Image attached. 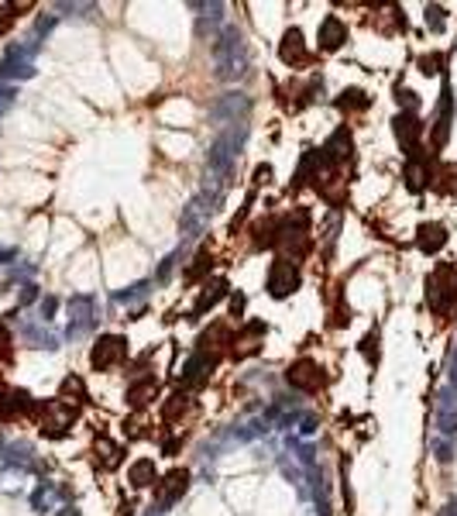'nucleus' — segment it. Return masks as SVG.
Wrapping results in <instances>:
<instances>
[{
	"label": "nucleus",
	"mask_w": 457,
	"mask_h": 516,
	"mask_svg": "<svg viewBox=\"0 0 457 516\" xmlns=\"http://www.w3.org/2000/svg\"><path fill=\"white\" fill-rule=\"evenodd\" d=\"M248 138V124H231V127H220L210 152H206V186L210 190H227L234 183V172H238V159H241V145Z\"/></svg>",
	"instance_id": "f257e3e1"
},
{
	"label": "nucleus",
	"mask_w": 457,
	"mask_h": 516,
	"mask_svg": "<svg viewBox=\"0 0 457 516\" xmlns=\"http://www.w3.org/2000/svg\"><path fill=\"white\" fill-rule=\"evenodd\" d=\"M248 66H251V55H248V42L244 35L227 24L217 38H213V69H217V80L224 83H238L248 76Z\"/></svg>",
	"instance_id": "f03ea898"
},
{
	"label": "nucleus",
	"mask_w": 457,
	"mask_h": 516,
	"mask_svg": "<svg viewBox=\"0 0 457 516\" xmlns=\"http://www.w3.org/2000/svg\"><path fill=\"white\" fill-rule=\"evenodd\" d=\"M224 204V193L220 190H210V186H203L189 204L183 206V220H179V231H183V241H196L206 227H210V220L217 217V210Z\"/></svg>",
	"instance_id": "7ed1b4c3"
},
{
	"label": "nucleus",
	"mask_w": 457,
	"mask_h": 516,
	"mask_svg": "<svg viewBox=\"0 0 457 516\" xmlns=\"http://www.w3.org/2000/svg\"><path fill=\"white\" fill-rule=\"evenodd\" d=\"M275 244L282 248V258L285 262H289V255H292V262L303 258L310 251V213L306 210H296V217L282 220L278 231H275Z\"/></svg>",
	"instance_id": "20e7f679"
},
{
	"label": "nucleus",
	"mask_w": 457,
	"mask_h": 516,
	"mask_svg": "<svg viewBox=\"0 0 457 516\" xmlns=\"http://www.w3.org/2000/svg\"><path fill=\"white\" fill-rule=\"evenodd\" d=\"M427 303L437 313H447L457 303V262H440L427 279Z\"/></svg>",
	"instance_id": "39448f33"
},
{
	"label": "nucleus",
	"mask_w": 457,
	"mask_h": 516,
	"mask_svg": "<svg viewBox=\"0 0 457 516\" xmlns=\"http://www.w3.org/2000/svg\"><path fill=\"white\" fill-rule=\"evenodd\" d=\"M251 117V100L244 94H224L220 100L210 107V124L220 131V127H231V124H248Z\"/></svg>",
	"instance_id": "423d86ee"
},
{
	"label": "nucleus",
	"mask_w": 457,
	"mask_h": 516,
	"mask_svg": "<svg viewBox=\"0 0 457 516\" xmlns=\"http://www.w3.org/2000/svg\"><path fill=\"white\" fill-rule=\"evenodd\" d=\"M38 52V42L31 38L28 45H14V48H7V55L0 59V80H28L31 73H35V66H31V55Z\"/></svg>",
	"instance_id": "0eeeda50"
},
{
	"label": "nucleus",
	"mask_w": 457,
	"mask_h": 516,
	"mask_svg": "<svg viewBox=\"0 0 457 516\" xmlns=\"http://www.w3.org/2000/svg\"><path fill=\"white\" fill-rule=\"evenodd\" d=\"M213 368H217V351H203V348H196L183 365V386L186 389H203V386L210 382Z\"/></svg>",
	"instance_id": "6e6552de"
},
{
	"label": "nucleus",
	"mask_w": 457,
	"mask_h": 516,
	"mask_svg": "<svg viewBox=\"0 0 457 516\" xmlns=\"http://www.w3.org/2000/svg\"><path fill=\"white\" fill-rule=\"evenodd\" d=\"M127 358V341L120 337V334H107V337H100L96 344H93L90 351V365L96 372H107V368H114V365H120Z\"/></svg>",
	"instance_id": "1a4fd4ad"
},
{
	"label": "nucleus",
	"mask_w": 457,
	"mask_h": 516,
	"mask_svg": "<svg viewBox=\"0 0 457 516\" xmlns=\"http://www.w3.org/2000/svg\"><path fill=\"white\" fill-rule=\"evenodd\" d=\"M296 290H299V269H296V262L275 258L272 269H269V293H272L275 300H285Z\"/></svg>",
	"instance_id": "9d476101"
},
{
	"label": "nucleus",
	"mask_w": 457,
	"mask_h": 516,
	"mask_svg": "<svg viewBox=\"0 0 457 516\" xmlns=\"http://www.w3.org/2000/svg\"><path fill=\"white\" fill-rule=\"evenodd\" d=\"M73 423H76V410H73L69 403H62V400L45 403V410H42V430H45L48 437H62Z\"/></svg>",
	"instance_id": "9b49d317"
},
{
	"label": "nucleus",
	"mask_w": 457,
	"mask_h": 516,
	"mask_svg": "<svg viewBox=\"0 0 457 516\" xmlns=\"http://www.w3.org/2000/svg\"><path fill=\"white\" fill-rule=\"evenodd\" d=\"M437 437H457V389H440L437 396Z\"/></svg>",
	"instance_id": "f8f14e48"
},
{
	"label": "nucleus",
	"mask_w": 457,
	"mask_h": 516,
	"mask_svg": "<svg viewBox=\"0 0 457 516\" xmlns=\"http://www.w3.org/2000/svg\"><path fill=\"white\" fill-rule=\"evenodd\" d=\"M93 323H96V317H93V300L90 296H73L69 300V337L76 341V337H87L93 330Z\"/></svg>",
	"instance_id": "ddd939ff"
},
{
	"label": "nucleus",
	"mask_w": 457,
	"mask_h": 516,
	"mask_svg": "<svg viewBox=\"0 0 457 516\" xmlns=\"http://www.w3.org/2000/svg\"><path fill=\"white\" fill-rule=\"evenodd\" d=\"M285 379H289V386H292V389H303V393H313V389H320V382H323L320 365H316V362H310V358L292 362V368L285 372Z\"/></svg>",
	"instance_id": "4468645a"
},
{
	"label": "nucleus",
	"mask_w": 457,
	"mask_h": 516,
	"mask_svg": "<svg viewBox=\"0 0 457 516\" xmlns=\"http://www.w3.org/2000/svg\"><path fill=\"white\" fill-rule=\"evenodd\" d=\"M395 138H399V145L409 152V155H420V134H423V124H420V117L416 114H399L395 121Z\"/></svg>",
	"instance_id": "2eb2a0df"
},
{
	"label": "nucleus",
	"mask_w": 457,
	"mask_h": 516,
	"mask_svg": "<svg viewBox=\"0 0 457 516\" xmlns=\"http://www.w3.org/2000/svg\"><path fill=\"white\" fill-rule=\"evenodd\" d=\"M262 341H265V323H262V320L244 323V330H238V337L231 341V344H234V358H248V355H255V351L262 348Z\"/></svg>",
	"instance_id": "dca6fc26"
},
{
	"label": "nucleus",
	"mask_w": 457,
	"mask_h": 516,
	"mask_svg": "<svg viewBox=\"0 0 457 516\" xmlns=\"http://www.w3.org/2000/svg\"><path fill=\"white\" fill-rule=\"evenodd\" d=\"M186 486H189V472H183V468H176V472H169L165 479H162V486H159V513H165L179 496L186 492Z\"/></svg>",
	"instance_id": "f3484780"
},
{
	"label": "nucleus",
	"mask_w": 457,
	"mask_h": 516,
	"mask_svg": "<svg viewBox=\"0 0 457 516\" xmlns=\"http://www.w3.org/2000/svg\"><path fill=\"white\" fill-rule=\"evenodd\" d=\"M278 59H282L285 66H303V62L310 59V52H306V45H303V31H299V28H289V31L282 35Z\"/></svg>",
	"instance_id": "a211bd4d"
},
{
	"label": "nucleus",
	"mask_w": 457,
	"mask_h": 516,
	"mask_svg": "<svg viewBox=\"0 0 457 516\" xmlns=\"http://www.w3.org/2000/svg\"><path fill=\"white\" fill-rule=\"evenodd\" d=\"M351 148H355V141H351V131L348 127H341V131H334L330 134V141L323 145V162L327 166H337V162H348L351 159Z\"/></svg>",
	"instance_id": "6ab92c4d"
},
{
	"label": "nucleus",
	"mask_w": 457,
	"mask_h": 516,
	"mask_svg": "<svg viewBox=\"0 0 457 516\" xmlns=\"http://www.w3.org/2000/svg\"><path fill=\"white\" fill-rule=\"evenodd\" d=\"M416 244H420V251H423V255H437V251L447 244V227H444V224H437V220L420 224V231H416Z\"/></svg>",
	"instance_id": "aec40b11"
},
{
	"label": "nucleus",
	"mask_w": 457,
	"mask_h": 516,
	"mask_svg": "<svg viewBox=\"0 0 457 516\" xmlns=\"http://www.w3.org/2000/svg\"><path fill=\"white\" fill-rule=\"evenodd\" d=\"M344 42H348V24L330 14V17L320 24V48H323V52H337Z\"/></svg>",
	"instance_id": "412c9836"
},
{
	"label": "nucleus",
	"mask_w": 457,
	"mask_h": 516,
	"mask_svg": "<svg viewBox=\"0 0 457 516\" xmlns=\"http://www.w3.org/2000/svg\"><path fill=\"white\" fill-rule=\"evenodd\" d=\"M451 117H454V103H451V87L444 83V94H440V117H437V131H433V148H444V145H447Z\"/></svg>",
	"instance_id": "4be33fe9"
},
{
	"label": "nucleus",
	"mask_w": 457,
	"mask_h": 516,
	"mask_svg": "<svg viewBox=\"0 0 457 516\" xmlns=\"http://www.w3.org/2000/svg\"><path fill=\"white\" fill-rule=\"evenodd\" d=\"M224 293H227V279H210L206 286H203V293L196 296V307H192V313L196 317H203L210 307H217L220 300H224Z\"/></svg>",
	"instance_id": "5701e85b"
},
{
	"label": "nucleus",
	"mask_w": 457,
	"mask_h": 516,
	"mask_svg": "<svg viewBox=\"0 0 457 516\" xmlns=\"http://www.w3.org/2000/svg\"><path fill=\"white\" fill-rule=\"evenodd\" d=\"M152 400H159V382H155V379H145V382H134V386L127 389V403H131L134 410H141V407H148Z\"/></svg>",
	"instance_id": "b1692460"
},
{
	"label": "nucleus",
	"mask_w": 457,
	"mask_h": 516,
	"mask_svg": "<svg viewBox=\"0 0 457 516\" xmlns=\"http://www.w3.org/2000/svg\"><path fill=\"white\" fill-rule=\"evenodd\" d=\"M127 482H131L134 489H145V486H152V482H155V461H152V458H141V461H134V465H131V472H127Z\"/></svg>",
	"instance_id": "393cba45"
},
{
	"label": "nucleus",
	"mask_w": 457,
	"mask_h": 516,
	"mask_svg": "<svg viewBox=\"0 0 457 516\" xmlns=\"http://www.w3.org/2000/svg\"><path fill=\"white\" fill-rule=\"evenodd\" d=\"M427 179H430V169L423 166V159H420V155H413V159H409V166H406V183H409V190H413V193H420V190L427 186Z\"/></svg>",
	"instance_id": "a878e982"
},
{
	"label": "nucleus",
	"mask_w": 457,
	"mask_h": 516,
	"mask_svg": "<svg viewBox=\"0 0 457 516\" xmlns=\"http://www.w3.org/2000/svg\"><path fill=\"white\" fill-rule=\"evenodd\" d=\"M21 334H24V341H31L35 348H55V337H52L45 327H38V323H24Z\"/></svg>",
	"instance_id": "bb28decb"
},
{
	"label": "nucleus",
	"mask_w": 457,
	"mask_h": 516,
	"mask_svg": "<svg viewBox=\"0 0 457 516\" xmlns=\"http://www.w3.org/2000/svg\"><path fill=\"white\" fill-rule=\"evenodd\" d=\"M55 499H59V489H55L52 482L38 486V492L31 496V503H35V510H38V513H48V510L55 506Z\"/></svg>",
	"instance_id": "cd10ccee"
},
{
	"label": "nucleus",
	"mask_w": 457,
	"mask_h": 516,
	"mask_svg": "<svg viewBox=\"0 0 457 516\" xmlns=\"http://www.w3.org/2000/svg\"><path fill=\"white\" fill-rule=\"evenodd\" d=\"M210 262H213L210 248H199V251H196V258H192V265L186 269V279H189V283H196L203 272H210Z\"/></svg>",
	"instance_id": "c85d7f7f"
},
{
	"label": "nucleus",
	"mask_w": 457,
	"mask_h": 516,
	"mask_svg": "<svg viewBox=\"0 0 457 516\" xmlns=\"http://www.w3.org/2000/svg\"><path fill=\"white\" fill-rule=\"evenodd\" d=\"M275 231H278V220H258L255 224V248L275 244Z\"/></svg>",
	"instance_id": "c756f323"
},
{
	"label": "nucleus",
	"mask_w": 457,
	"mask_h": 516,
	"mask_svg": "<svg viewBox=\"0 0 457 516\" xmlns=\"http://www.w3.org/2000/svg\"><path fill=\"white\" fill-rule=\"evenodd\" d=\"M66 400H87V386H83V379H76V375H69L66 382H62V403Z\"/></svg>",
	"instance_id": "7c9ffc66"
},
{
	"label": "nucleus",
	"mask_w": 457,
	"mask_h": 516,
	"mask_svg": "<svg viewBox=\"0 0 457 516\" xmlns=\"http://www.w3.org/2000/svg\"><path fill=\"white\" fill-rule=\"evenodd\" d=\"M430 451H433V458L437 461H451L454 458V441H447V437H430Z\"/></svg>",
	"instance_id": "2f4dec72"
},
{
	"label": "nucleus",
	"mask_w": 457,
	"mask_h": 516,
	"mask_svg": "<svg viewBox=\"0 0 457 516\" xmlns=\"http://www.w3.org/2000/svg\"><path fill=\"white\" fill-rule=\"evenodd\" d=\"M96 454L103 458V465H107V468H114V465L120 461V447H117V444H110L107 437H100V441H96Z\"/></svg>",
	"instance_id": "473e14b6"
},
{
	"label": "nucleus",
	"mask_w": 457,
	"mask_h": 516,
	"mask_svg": "<svg viewBox=\"0 0 457 516\" xmlns=\"http://www.w3.org/2000/svg\"><path fill=\"white\" fill-rule=\"evenodd\" d=\"M337 107H341V110H365L368 97L361 94V90H344V94H341V100H337Z\"/></svg>",
	"instance_id": "72a5a7b5"
},
{
	"label": "nucleus",
	"mask_w": 457,
	"mask_h": 516,
	"mask_svg": "<svg viewBox=\"0 0 457 516\" xmlns=\"http://www.w3.org/2000/svg\"><path fill=\"white\" fill-rule=\"evenodd\" d=\"M427 28H430V31H444V28H447V10H444L440 3H430V7H427Z\"/></svg>",
	"instance_id": "f704fd0d"
},
{
	"label": "nucleus",
	"mask_w": 457,
	"mask_h": 516,
	"mask_svg": "<svg viewBox=\"0 0 457 516\" xmlns=\"http://www.w3.org/2000/svg\"><path fill=\"white\" fill-rule=\"evenodd\" d=\"M148 286H152V283H134V286H127L124 293H117L114 300H117V303H138V300L148 296Z\"/></svg>",
	"instance_id": "c9c22d12"
},
{
	"label": "nucleus",
	"mask_w": 457,
	"mask_h": 516,
	"mask_svg": "<svg viewBox=\"0 0 457 516\" xmlns=\"http://www.w3.org/2000/svg\"><path fill=\"white\" fill-rule=\"evenodd\" d=\"M395 100L406 107V114H416V107H420L416 94H413V90H406V87H399V90H395Z\"/></svg>",
	"instance_id": "e433bc0d"
},
{
	"label": "nucleus",
	"mask_w": 457,
	"mask_h": 516,
	"mask_svg": "<svg viewBox=\"0 0 457 516\" xmlns=\"http://www.w3.org/2000/svg\"><path fill=\"white\" fill-rule=\"evenodd\" d=\"M440 62H444L440 55H423V59H420V69H423L427 76H433V73H440Z\"/></svg>",
	"instance_id": "4c0bfd02"
},
{
	"label": "nucleus",
	"mask_w": 457,
	"mask_h": 516,
	"mask_svg": "<svg viewBox=\"0 0 457 516\" xmlns=\"http://www.w3.org/2000/svg\"><path fill=\"white\" fill-rule=\"evenodd\" d=\"M361 351H365L368 362H375V358H378V334H368L365 341H361Z\"/></svg>",
	"instance_id": "58836bf2"
},
{
	"label": "nucleus",
	"mask_w": 457,
	"mask_h": 516,
	"mask_svg": "<svg viewBox=\"0 0 457 516\" xmlns=\"http://www.w3.org/2000/svg\"><path fill=\"white\" fill-rule=\"evenodd\" d=\"M186 407H189V400H186L183 393H179V396H172V403L165 407V416L172 420V416H176V413H179V410H186Z\"/></svg>",
	"instance_id": "ea45409f"
},
{
	"label": "nucleus",
	"mask_w": 457,
	"mask_h": 516,
	"mask_svg": "<svg viewBox=\"0 0 457 516\" xmlns=\"http://www.w3.org/2000/svg\"><path fill=\"white\" fill-rule=\"evenodd\" d=\"M244 307H248V296H244V293H234V296H231V313H234V317H241Z\"/></svg>",
	"instance_id": "a19ab883"
},
{
	"label": "nucleus",
	"mask_w": 457,
	"mask_h": 516,
	"mask_svg": "<svg viewBox=\"0 0 457 516\" xmlns=\"http://www.w3.org/2000/svg\"><path fill=\"white\" fill-rule=\"evenodd\" d=\"M14 97H17V94H14V87H0V114L14 103Z\"/></svg>",
	"instance_id": "79ce46f5"
},
{
	"label": "nucleus",
	"mask_w": 457,
	"mask_h": 516,
	"mask_svg": "<svg viewBox=\"0 0 457 516\" xmlns=\"http://www.w3.org/2000/svg\"><path fill=\"white\" fill-rule=\"evenodd\" d=\"M269 179H272V169H269V166H258V169H255V186H262V183H269Z\"/></svg>",
	"instance_id": "37998d69"
},
{
	"label": "nucleus",
	"mask_w": 457,
	"mask_h": 516,
	"mask_svg": "<svg viewBox=\"0 0 457 516\" xmlns=\"http://www.w3.org/2000/svg\"><path fill=\"white\" fill-rule=\"evenodd\" d=\"M172 262H176V255H169V258L162 262V269H159V283H165V279H169V272H172Z\"/></svg>",
	"instance_id": "c03bdc74"
},
{
	"label": "nucleus",
	"mask_w": 457,
	"mask_h": 516,
	"mask_svg": "<svg viewBox=\"0 0 457 516\" xmlns=\"http://www.w3.org/2000/svg\"><path fill=\"white\" fill-rule=\"evenodd\" d=\"M52 313H55V300L48 296V300H42V320H52Z\"/></svg>",
	"instance_id": "a18cd8bd"
},
{
	"label": "nucleus",
	"mask_w": 457,
	"mask_h": 516,
	"mask_svg": "<svg viewBox=\"0 0 457 516\" xmlns=\"http://www.w3.org/2000/svg\"><path fill=\"white\" fill-rule=\"evenodd\" d=\"M451 389H457V351L451 355Z\"/></svg>",
	"instance_id": "49530a36"
},
{
	"label": "nucleus",
	"mask_w": 457,
	"mask_h": 516,
	"mask_svg": "<svg viewBox=\"0 0 457 516\" xmlns=\"http://www.w3.org/2000/svg\"><path fill=\"white\" fill-rule=\"evenodd\" d=\"M299 430H303V434H313V430H316V420H313V416H306V420H303V427H299Z\"/></svg>",
	"instance_id": "de8ad7c7"
},
{
	"label": "nucleus",
	"mask_w": 457,
	"mask_h": 516,
	"mask_svg": "<svg viewBox=\"0 0 457 516\" xmlns=\"http://www.w3.org/2000/svg\"><path fill=\"white\" fill-rule=\"evenodd\" d=\"M440 516H457V499H451V503L440 510Z\"/></svg>",
	"instance_id": "09e8293b"
},
{
	"label": "nucleus",
	"mask_w": 457,
	"mask_h": 516,
	"mask_svg": "<svg viewBox=\"0 0 457 516\" xmlns=\"http://www.w3.org/2000/svg\"><path fill=\"white\" fill-rule=\"evenodd\" d=\"M35 300V286H24V293H21V303H31Z\"/></svg>",
	"instance_id": "8fccbe9b"
},
{
	"label": "nucleus",
	"mask_w": 457,
	"mask_h": 516,
	"mask_svg": "<svg viewBox=\"0 0 457 516\" xmlns=\"http://www.w3.org/2000/svg\"><path fill=\"white\" fill-rule=\"evenodd\" d=\"M10 258H14V251H10V248H0V265H3V262H10Z\"/></svg>",
	"instance_id": "3c124183"
},
{
	"label": "nucleus",
	"mask_w": 457,
	"mask_h": 516,
	"mask_svg": "<svg viewBox=\"0 0 457 516\" xmlns=\"http://www.w3.org/2000/svg\"><path fill=\"white\" fill-rule=\"evenodd\" d=\"M3 351H7V330L0 327V355H3Z\"/></svg>",
	"instance_id": "603ef678"
},
{
	"label": "nucleus",
	"mask_w": 457,
	"mask_h": 516,
	"mask_svg": "<svg viewBox=\"0 0 457 516\" xmlns=\"http://www.w3.org/2000/svg\"><path fill=\"white\" fill-rule=\"evenodd\" d=\"M59 516H80V513H76V506H66V513H59Z\"/></svg>",
	"instance_id": "864d4df0"
},
{
	"label": "nucleus",
	"mask_w": 457,
	"mask_h": 516,
	"mask_svg": "<svg viewBox=\"0 0 457 516\" xmlns=\"http://www.w3.org/2000/svg\"><path fill=\"white\" fill-rule=\"evenodd\" d=\"M451 193H457V179H454V183H451Z\"/></svg>",
	"instance_id": "5fc2aeb1"
}]
</instances>
